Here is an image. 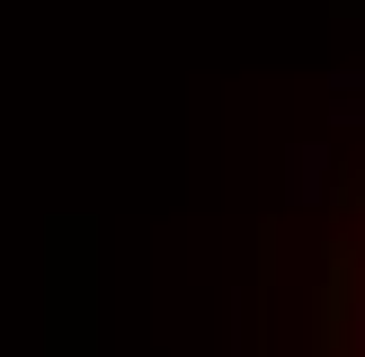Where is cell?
I'll list each match as a JSON object with an SVG mask.
<instances>
[{
    "mask_svg": "<svg viewBox=\"0 0 365 357\" xmlns=\"http://www.w3.org/2000/svg\"><path fill=\"white\" fill-rule=\"evenodd\" d=\"M348 313H356V250H330V277H321V357H339Z\"/></svg>",
    "mask_w": 365,
    "mask_h": 357,
    "instance_id": "1",
    "label": "cell"
}]
</instances>
